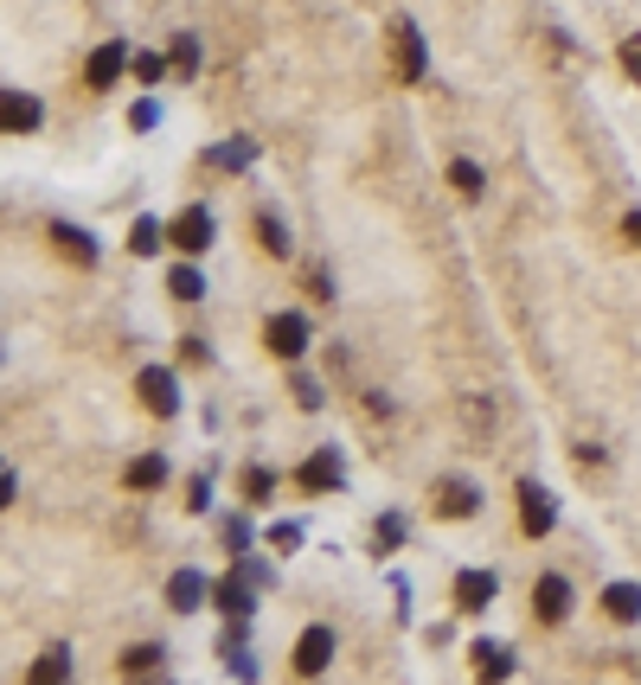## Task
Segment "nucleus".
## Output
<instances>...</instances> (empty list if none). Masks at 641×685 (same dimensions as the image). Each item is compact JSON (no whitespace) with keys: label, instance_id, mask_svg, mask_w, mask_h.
Here are the masks:
<instances>
[{"label":"nucleus","instance_id":"423d86ee","mask_svg":"<svg viewBox=\"0 0 641 685\" xmlns=\"http://www.w3.org/2000/svg\"><path fill=\"white\" fill-rule=\"evenodd\" d=\"M328 660H334V628H308V634L295 641V673H302V680H321Z\"/></svg>","mask_w":641,"mask_h":685},{"label":"nucleus","instance_id":"a211bd4d","mask_svg":"<svg viewBox=\"0 0 641 685\" xmlns=\"http://www.w3.org/2000/svg\"><path fill=\"white\" fill-rule=\"evenodd\" d=\"M167 295H180V301H200V295H206V275L193 270V263H174V275H167Z\"/></svg>","mask_w":641,"mask_h":685},{"label":"nucleus","instance_id":"c85d7f7f","mask_svg":"<svg viewBox=\"0 0 641 685\" xmlns=\"http://www.w3.org/2000/svg\"><path fill=\"white\" fill-rule=\"evenodd\" d=\"M623 70L641 83V33H636V39H623Z\"/></svg>","mask_w":641,"mask_h":685},{"label":"nucleus","instance_id":"1a4fd4ad","mask_svg":"<svg viewBox=\"0 0 641 685\" xmlns=\"http://www.w3.org/2000/svg\"><path fill=\"white\" fill-rule=\"evenodd\" d=\"M430 506H436L443 519H469V513H475V487H469L462 475H443L436 487H430Z\"/></svg>","mask_w":641,"mask_h":685},{"label":"nucleus","instance_id":"c756f323","mask_svg":"<svg viewBox=\"0 0 641 685\" xmlns=\"http://www.w3.org/2000/svg\"><path fill=\"white\" fill-rule=\"evenodd\" d=\"M270 545H277V551H295V545H302V526H270Z\"/></svg>","mask_w":641,"mask_h":685},{"label":"nucleus","instance_id":"7ed1b4c3","mask_svg":"<svg viewBox=\"0 0 641 685\" xmlns=\"http://www.w3.org/2000/svg\"><path fill=\"white\" fill-rule=\"evenodd\" d=\"M136 398H142L148 416H174V411H180V385H174V372H167V365H148L142 378H136Z\"/></svg>","mask_w":641,"mask_h":685},{"label":"nucleus","instance_id":"473e14b6","mask_svg":"<svg viewBox=\"0 0 641 685\" xmlns=\"http://www.w3.org/2000/svg\"><path fill=\"white\" fill-rule=\"evenodd\" d=\"M206 493H213V487H206V480H193V487H187V506H193V513H206V506H213Z\"/></svg>","mask_w":641,"mask_h":685},{"label":"nucleus","instance_id":"393cba45","mask_svg":"<svg viewBox=\"0 0 641 685\" xmlns=\"http://www.w3.org/2000/svg\"><path fill=\"white\" fill-rule=\"evenodd\" d=\"M65 673H72V660H65V647H52V654H46V660L33 667V680H39V685H59V680H65Z\"/></svg>","mask_w":641,"mask_h":685},{"label":"nucleus","instance_id":"f257e3e1","mask_svg":"<svg viewBox=\"0 0 641 685\" xmlns=\"http://www.w3.org/2000/svg\"><path fill=\"white\" fill-rule=\"evenodd\" d=\"M213 211L206 206H187L180 211V218H174V224H167V237H174V250H180V257H206V250H213Z\"/></svg>","mask_w":641,"mask_h":685},{"label":"nucleus","instance_id":"dca6fc26","mask_svg":"<svg viewBox=\"0 0 641 685\" xmlns=\"http://www.w3.org/2000/svg\"><path fill=\"white\" fill-rule=\"evenodd\" d=\"M475 673H482V680H507V673H513V654H507L500 641H475Z\"/></svg>","mask_w":641,"mask_h":685},{"label":"nucleus","instance_id":"ddd939ff","mask_svg":"<svg viewBox=\"0 0 641 685\" xmlns=\"http://www.w3.org/2000/svg\"><path fill=\"white\" fill-rule=\"evenodd\" d=\"M200 596H206V577H200V570H180V577L167 583V609H180V616H193Z\"/></svg>","mask_w":641,"mask_h":685},{"label":"nucleus","instance_id":"9b49d317","mask_svg":"<svg viewBox=\"0 0 641 685\" xmlns=\"http://www.w3.org/2000/svg\"><path fill=\"white\" fill-rule=\"evenodd\" d=\"M264 346H270L277 359H302V346H308V321H302V314H277V321L264 327Z\"/></svg>","mask_w":641,"mask_h":685},{"label":"nucleus","instance_id":"39448f33","mask_svg":"<svg viewBox=\"0 0 641 685\" xmlns=\"http://www.w3.org/2000/svg\"><path fill=\"white\" fill-rule=\"evenodd\" d=\"M552 519H559V513H552V493H546L539 480H520V532H526V539H546Z\"/></svg>","mask_w":641,"mask_h":685},{"label":"nucleus","instance_id":"72a5a7b5","mask_svg":"<svg viewBox=\"0 0 641 685\" xmlns=\"http://www.w3.org/2000/svg\"><path fill=\"white\" fill-rule=\"evenodd\" d=\"M225 545L238 551V545H251V532H244V519H225Z\"/></svg>","mask_w":641,"mask_h":685},{"label":"nucleus","instance_id":"2eb2a0df","mask_svg":"<svg viewBox=\"0 0 641 685\" xmlns=\"http://www.w3.org/2000/svg\"><path fill=\"white\" fill-rule=\"evenodd\" d=\"M603 616L610 621H641V590L636 583H610V590H603Z\"/></svg>","mask_w":641,"mask_h":685},{"label":"nucleus","instance_id":"aec40b11","mask_svg":"<svg viewBox=\"0 0 641 685\" xmlns=\"http://www.w3.org/2000/svg\"><path fill=\"white\" fill-rule=\"evenodd\" d=\"M161 480H167V462H161V455H142V462H129V487H136V493H154Z\"/></svg>","mask_w":641,"mask_h":685},{"label":"nucleus","instance_id":"6ab92c4d","mask_svg":"<svg viewBox=\"0 0 641 685\" xmlns=\"http://www.w3.org/2000/svg\"><path fill=\"white\" fill-rule=\"evenodd\" d=\"M257 237H264L270 257H289V224L277 218V211H257Z\"/></svg>","mask_w":641,"mask_h":685},{"label":"nucleus","instance_id":"4468645a","mask_svg":"<svg viewBox=\"0 0 641 685\" xmlns=\"http://www.w3.org/2000/svg\"><path fill=\"white\" fill-rule=\"evenodd\" d=\"M52 244H59L65 263H97V244H90V231H77V224H52Z\"/></svg>","mask_w":641,"mask_h":685},{"label":"nucleus","instance_id":"4be33fe9","mask_svg":"<svg viewBox=\"0 0 641 685\" xmlns=\"http://www.w3.org/2000/svg\"><path fill=\"white\" fill-rule=\"evenodd\" d=\"M167 65L180 70V77H193V70H200V46H193V33H180V39L167 46Z\"/></svg>","mask_w":641,"mask_h":685},{"label":"nucleus","instance_id":"f03ea898","mask_svg":"<svg viewBox=\"0 0 641 685\" xmlns=\"http://www.w3.org/2000/svg\"><path fill=\"white\" fill-rule=\"evenodd\" d=\"M392 77L398 83H418L424 77V33L411 20H392Z\"/></svg>","mask_w":641,"mask_h":685},{"label":"nucleus","instance_id":"f704fd0d","mask_svg":"<svg viewBox=\"0 0 641 685\" xmlns=\"http://www.w3.org/2000/svg\"><path fill=\"white\" fill-rule=\"evenodd\" d=\"M623 231H629V244H641V211H629V218H623Z\"/></svg>","mask_w":641,"mask_h":685},{"label":"nucleus","instance_id":"6e6552de","mask_svg":"<svg viewBox=\"0 0 641 685\" xmlns=\"http://www.w3.org/2000/svg\"><path fill=\"white\" fill-rule=\"evenodd\" d=\"M495 596H500L495 570H462V577H456V609H462V616H482Z\"/></svg>","mask_w":641,"mask_h":685},{"label":"nucleus","instance_id":"2f4dec72","mask_svg":"<svg viewBox=\"0 0 641 685\" xmlns=\"http://www.w3.org/2000/svg\"><path fill=\"white\" fill-rule=\"evenodd\" d=\"M295 404H302V411H315V404H321V391H315V378H295Z\"/></svg>","mask_w":641,"mask_h":685},{"label":"nucleus","instance_id":"f3484780","mask_svg":"<svg viewBox=\"0 0 641 685\" xmlns=\"http://www.w3.org/2000/svg\"><path fill=\"white\" fill-rule=\"evenodd\" d=\"M213 603H218V609H225L231 621H244V616H251V590H244L238 577H225V583H218V590H213Z\"/></svg>","mask_w":641,"mask_h":685},{"label":"nucleus","instance_id":"412c9836","mask_svg":"<svg viewBox=\"0 0 641 685\" xmlns=\"http://www.w3.org/2000/svg\"><path fill=\"white\" fill-rule=\"evenodd\" d=\"M449 186H456L462 199H475L488 180H482V167H475V160H449Z\"/></svg>","mask_w":641,"mask_h":685},{"label":"nucleus","instance_id":"a878e982","mask_svg":"<svg viewBox=\"0 0 641 685\" xmlns=\"http://www.w3.org/2000/svg\"><path fill=\"white\" fill-rule=\"evenodd\" d=\"M372 539H379V551L398 545V539H405V519H379V526H372Z\"/></svg>","mask_w":641,"mask_h":685},{"label":"nucleus","instance_id":"bb28decb","mask_svg":"<svg viewBox=\"0 0 641 685\" xmlns=\"http://www.w3.org/2000/svg\"><path fill=\"white\" fill-rule=\"evenodd\" d=\"M270 487H277V480L264 475V468H251V475H244V493H251V500H270Z\"/></svg>","mask_w":641,"mask_h":685},{"label":"nucleus","instance_id":"0eeeda50","mask_svg":"<svg viewBox=\"0 0 641 685\" xmlns=\"http://www.w3.org/2000/svg\"><path fill=\"white\" fill-rule=\"evenodd\" d=\"M341 475H347V468H341V449H315V455L295 468V487H302V493H328V487H341Z\"/></svg>","mask_w":641,"mask_h":685},{"label":"nucleus","instance_id":"20e7f679","mask_svg":"<svg viewBox=\"0 0 641 685\" xmlns=\"http://www.w3.org/2000/svg\"><path fill=\"white\" fill-rule=\"evenodd\" d=\"M129 65H136V52H129L123 39L97 46V52H90V65H84V90H110V83H116V77H123Z\"/></svg>","mask_w":641,"mask_h":685},{"label":"nucleus","instance_id":"9d476101","mask_svg":"<svg viewBox=\"0 0 641 685\" xmlns=\"http://www.w3.org/2000/svg\"><path fill=\"white\" fill-rule=\"evenodd\" d=\"M533 616L546 621V628H559V621L571 616V583L565 577H539V583H533Z\"/></svg>","mask_w":641,"mask_h":685},{"label":"nucleus","instance_id":"cd10ccee","mask_svg":"<svg viewBox=\"0 0 641 685\" xmlns=\"http://www.w3.org/2000/svg\"><path fill=\"white\" fill-rule=\"evenodd\" d=\"M161 70H174V65H161V59H148V52H136V77H142V83H161Z\"/></svg>","mask_w":641,"mask_h":685},{"label":"nucleus","instance_id":"5701e85b","mask_svg":"<svg viewBox=\"0 0 641 685\" xmlns=\"http://www.w3.org/2000/svg\"><path fill=\"white\" fill-rule=\"evenodd\" d=\"M123 673H161V647H154V641L129 647V654H123Z\"/></svg>","mask_w":641,"mask_h":685},{"label":"nucleus","instance_id":"f8f14e48","mask_svg":"<svg viewBox=\"0 0 641 685\" xmlns=\"http://www.w3.org/2000/svg\"><path fill=\"white\" fill-rule=\"evenodd\" d=\"M39 96H26V90H7V109H0V122H7V135H33L39 129Z\"/></svg>","mask_w":641,"mask_h":685},{"label":"nucleus","instance_id":"7c9ffc66","mask_svg":"<svg viewBox=\"0 0 641 685\" xmlns=\"http://www.w3.org/2000/svg\"><path fill=\"white\" fill-rule=\"evenodd\" d=\"M213 160H218V167H244V160H251V141H238V147H218Z\"/></svg>","mask_w":641,"mask_h":685},{"label":"nucleus","instance_id":"b1692460","mask_svg":"<svg viewBox=\"0 0 641 685\" xmlns=\"http://www.w3.org/2000/svg\"><path fill=\"white\" fill-rule=\"evenodd\" d=\"M129 250H136V257H154V250H161V224H154V218H136V231H129Z\"/></svg>","mask_w":641,"mask_h":685}]
</instances>
